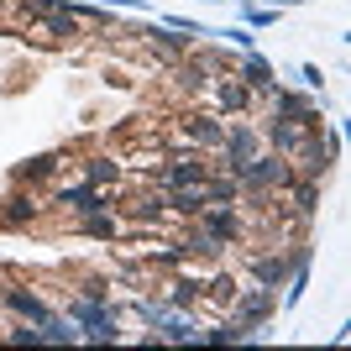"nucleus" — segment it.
I'll return each mask as SVG.
<instances>
[{"label": "nucleus", "instance_id": "1", "mask_svg": "<svg viewBox=\"0 0 351 351\" xmlns=\"http://www.w3.org/2000/svg\"><path fill=\"white\" fill-rule=\"evenodd\" d=\"M0 299H5L16 315H32L37 325H53V315H47V304L37 299V293H27V289H0Z\"/></svg>", "mask_w": 351, "mask_h": 351}, {"label": "nucleus", "instance_id": "8", "mask_svg": "<svg viewBox=\"0 0 351 351\" xmlns=\"http://www.w3.org/2000/svg\"><path fill=\"white\" fill-rule=\"evenodd\" d=\"M194 293H199L194 283H178V289H173V304H194Z\"/></svg>", "mask_w": 351, "mask_h": 351}, {"label": "nucleus", "instance_id": "3", "mask_svg": "<svg viewBox=\"0 0 351 351\" xmlns=\"http://www.w3.org/2000/svg\"><path fill=\"white\" fill-rule=\"evenodd\" d=\"M325 168H330V142L315 136V142L304 147V173H325Z\"/></svg>", "mask_w": 351, "mask_h": 351}, {"label": "nucleus", "instance_id": "7", "mask_svg": "<svg viewBox=\"0 0 351 351\" xmlns=\"http://www.w3.org/2000/svg\"><path fill=\"white\" fill-rule=\"evenodd\" d=\"M247 79H252V84H257V89H267V84H273V79H267V69H263V63H252V69H247Z\"/></svg>", "mask_w": 351, "mask_h": 351}, {"label": "nucleus", "instance_id": "4", "mask_svg": "<svg viewBox=\"0 0 351 351\" xmlns=\"http://www.w3.org/2000/svg\"><path fill=\"white\" fill-rule=\"evenodd\" d=\"M184 132H189L194 142H205V147H215L220 136H226V132H220V126H215V121H205V116H194V121H184Z\"/></svg>", "mask_w": 351, "mask_h": 351}, {"label": "nucleus", "instance_id": "2", "mask_svg": "<svg viewBox=\"0 0 351 351\" xmlns=\"http://www.w3.org/2000/svg\"><path fill=\"white\" fill-rule=\"evenodd\" d=\"M0 220H11V226H27V220H37V205H32L27 194H11V199H5V210H0Z\"/></svg>", "mask_w": 351, "mask_h": 351}, {"label": "nucleus", "instance_id": "5", "mask_svg": "<svg viewBox=\"0 0 351 351\" xmlns=\"http://www.w3.org/2000/svg\"><path fill=\"white\" fill-rule=\"evenodd\" d=\"M53 168H58V158H53V152H43V158H27V162H21V168H16V178H27V184H32V178H47Z\"/></svg>", "mask_w": 351, "mask_h": 351}, {"label": "nucleus", "instance_id": "6", "mask_svg": "<svg viewBox=\"0 0 351 351\" xmlns=\"http://www.w3.org/2000/svg\"><path fill=\"white\" fill-rule=\"evenodd\" d=\"M116 173H121V168H116L110 158H89V178H95V184H110Z\"/></svg>", "mask_w": 351, "mask_h": 351}, {"label": "nucleus", "instance_id": "9", "mask_svg": "<svg viewBox=\"0 0 351 351\" xmlns=\"http://www.w3.org/2000/svg\"><path fill=\"white\" fill-rule=\"evenodd\" d=\"M0 5H5V0H0Z\"/></svg>", "mask_w": 351, "mask_h": 351}]
</instances>
